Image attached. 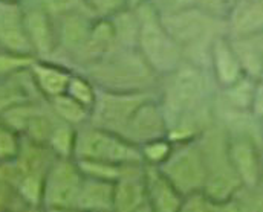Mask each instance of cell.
Listing matches in <instances>:
<instances>
[{
    "label": "cell",
    "instance_id": "cell-27",
    "mask_svg": "<svg viewBox=\"0 0 263 212\" xmlns=\"http://www.w3.org/2000/svg\"><path fill=\"white\" fill-rule=\"evenodd\" d=\"M173 146H175V143L168 138H161V139L144 143L142 146H139L144 165L161 166L170 157Z\"/></svg>",
    "mask_w": 263,
    "mask_h": 212
},
{
    "label": "cell",
    "instance_id": "cell-26",
    "mask_svg": "<svg viewBox=\"0 0 263 212\" xmlns=\"http://www.w3.org/2000/svg\"><path fill=\"white\" fill-rule=\"evenodd\" d=\"M26 205L20 199L3 162H0V209L11 212H20Z\"/></svg>",
    "mask_w": 263,
    "mask_h": 212
},
{
    "label": "cell",
    "instance_id": "cell-11",
    "mask_svg": "<svg viewBox=\"0 0 263 212\" xmlns=\"http://www.w3.org/2000/svg\"><path fill=\"white\" fill-rule=\"evenodd\" d=\"M228 154L242 186L263 183V151L260 136L251 133H228Z\"/></svg>",
    "mask_w": 263,
    "mask_h": 212
},
{
    "label": "cell",
    "instance_id": "cell-12",
    "mask_svg": "<svg viewBox=\"0 0 263 212\" xmlns=\"http://www.w3.org/2000/svg\"><path fill=\"white\" fill-rule=\"evenodd\" d=\"M22 3L25 9L26 32L34 57L37 60H51L57 51L55 18L28 0H22Z\"/></svg>",
    "mask_w": 263,
    "mask_h": 212
},
{
    "label": "cell",
    "instance_id": "cell-10",
    "mask_svg": "<svg viewBox=\"0 0 263 212\" xmlns=\"http://www.w3.org/2000/svg\"><path fill=\"white\" fill-rule=\"evenodd\" d=\"M0 122L14 129L23 139L48 145V141L62 122L45 98L23 102L3 115Z\"/></svg>",
    "mask_w": 263,
    "mask_h": 212
},
{
    "label": "cell",
    "instance_id": "cell-19",
    "mask_svg": "<svg viewBox=\"0 0 263 212\" xmlns=\"http://www.w3.org/2000/svg\"><path fill=\"white\" fill-rule=\"evenodd\" d=\"M228 35L231 38L263 32V0H237L228 12Z\"/></svg>",
    "mask_w": 263,
    "mask_h": 212
},
{
    "label": "cell",
    "instance_id": "cell-24",
    "mask_svg": "<svg viewBox=\"0 0 263 212\" xmlns=\"http://www.w3.org/2000/svg\"><path fill=\"white\" fill-rule=\"evenodd\" d=\"M66 95L78 101L80 104L86 105L87 109H92L98 95L97 86L81 72H73L70 76V81L66 89Z\"/></svg>",
    "mask_w": 263,
    "mask_h": 212
},
{
    "label": "cell",
    "instance_id": "cell-22",
    "mask_svg": "<svg viewBox=\"0 0 263 212\" xmlns=\"http://www.w3.org/2000/svg\"><path fill=\"white\" fill-rule=\"evenodd\" d=\"M256 84V79L245 75L230 87L219 89L216 96V107L231 112H253Z\"/></svg>",
    "mask_w": 263,
    "mask_h": 212
},
{
    "label": "cell",
    "instance_id": "cell-29",
    "mask_svg": "<svg viewBox=\"0 0 263 212\" xmlns=\"http://www.w3.org/2000/svg\"><path fill=\"white\" fill-rule=\"evenodd\" d=\"M78 165L86 177L107 180V182H117L126 168V166L106 163V162H78Z\"/></svg>",
    "mask_w": 263,
    "mask_h": 212
},
{
    "label": "cell",
    "instance_id": "cell-38",
    "mask_svg": "<svg viewBox=\"0 0 263 212\" xmlns=\"http://www.w3.org/2000/svg\"><path fill=\"white\" fill-rule=\"evenodd\" d=\"M20 2H22V0H20Z\"/></svg>",
    "mask_w": 263,
    "mask_h": 212
},
{
    "label": "cell",
    "instance_id": "cell-37",
    "mask_svg": "<svg viewBox=\"0 0 263 212\" xmlns=\"http://www.w3.org/2000/svg\"><path fill=\"white\" fill-rule=\"evenodd\" d=\"M0 212H11V211H5V209H0Z\"/></svg>",
    "mask_w": 263,
    "mask_h": 212
},
{
    "label": "cell",
    "instance_id": "cell-32",
    "mask_svg": "<svg viewBox=\"0 0 263 212\" xmlns=\"http://www.w3.org/2000/svg\"><path fill=\"white\" fill-rule=\"evenodd\" d=\"M84 3L100 18H110L127 9V0H84Z\"/></svg>",
    "mask_w": 263,
    "mask_h": 212
},
{
    "label": "cell",
    "instance_id": "cell-6",
    "mask_svg": "<svg viewBox=\"0 0 263 212\" xmlns=\"http://www.w3.org/2000/svg\"><path fill=\"white\" fill-rule=\"evenodd\" d=\"M73 159L78 162H106L120 166L144 165L139 146L123 136L84 124L77 129Z\"/></svg>",
    "mask_w": 263,
    "mask_h": 212
},
{
    "label": "cell",
    "instance_id": "cell-34",
    "mask_svg": "<svg viewBox=\"0 0 263 212\" xmlns=\"http://www.w3.org/2000/svg\"><path fill=\"white\" fill-rule=\"evenodd\" d=\"M253 115L257 119H263V78L257 81L256 92H254V101H253Z\"/></svg>",
    "mask_w": 263,
    "mask_h": 212
},
{
    "label": "cell",
    "instance_id": "cell-13",
    "mask_svg": "<svg viewBox=\"0 0 263 212\" xmlns=\"http://www.w3.org/2000/svg\"><path fill=\"white\" fill-rule=\"evenodd\" d=\"M167 122L158 96H155L136 109L121 136L136 146H142L147 142L167 138Z\"/></svg>",
    "mask_w": 263,
    "mask_h": 212
},
{
    "label": "cell",
    "instance_id": "cell-14",
    "mask_svg": "<svg viewBox=\"0 0 263 212\" xmlns=\"http://www.w3.org/2000/svg\"><path fill=\"white\" fill-rule=\"evenodd\" d=\"M0 49L34 57L20 0H0Z\"/></svg>",
    "mask_w": 263,
    "mask_h": 212
},
{
    "label": "cell",
    "instance_id": "cell-5",
    "mask_svg": "<svg viewBox=\"0 0 263 212\" xmlns=\"http://www.w3.org/2000/svg\"><path fill=\"white\" fill-rule=\"evenodd\" d=\"M199 141L206 163V180L202 193L211 202L222 206L242 188V182L230 160L228 133L214 121V124L199 136Z\"/></svg>",
    "mask_w": 263,
    "mask_h": 212
},
{
    "label": "cell",
    "instance_id": "cell-15",
    "mask_svg": "<svg viewBox=\"0 0 263 212\" xmlns=\"http://www.w3.org/2000/svg\"><path fill=\"white\" fill-rule=\"evenodd\" d=\"M147 203L153 212H178L185 196L167 179L158 166L144 165Z\"/></svg>",
    "mask_w": 263,
    "mask_h": 212
},
{
    "label": "cell",
    "instance_id": "cell-8",
    "mask_svg": "<svg viewBox=\"0 0 263 212\" xmlns=\"http://www.w3.org/2000/svg\"><path fill=\"white\" fill-rule=\"evenodd\" d=\"M155 96H158V92H110L98 89L89 124L121 136L136 109Z\"/></svg>",
    "mask_w": 263,
    "mask_h": 212
},
{
    "label": "cell",
    "instance_id": "cell-33",
    "mask_svg": "<svg viewBox=\"0 0 263 212\" xmlns=\"http://www.w3.org/2000/svg\"><path fill=\"white\" fill-rule=\"evenodd\" d=\"M178 212H220V206L211 202L203 193L187 196Z\"/></svg>",
    "mask_w": 263,
    "mask_h": 212
},
{
    "label": "cell",
    "instance_id": "cell-7",
    "mask_svg": "<svg viewBox=\"0 0 263 212\" xmlns=\"http://www.w3.org/2000/svg\"><path fill=\"white\" fill-rule=\"evenodd\" d=\"M158 168L185 197L203 191L206 163L199 138L175 143L170 157Z\"/></svg>",
    "mask_w": 263,
    "mask_h": 212
},
{
    "label": "cell",
    "instance_id": "cell-31",
    "mask_svg": "<svg viewBox=\"0 0 263 212\" xmlns=\"http://www.w3.org/2000/svg\"><path fill=\"white\" fill-rule=\"evenodd\" d=\"M35 58L0 49V78L28 69Z\"/></svg>",
    "mask_w": 263,
    "mask_h": 212
},
{
    "label": "cell",
    "instance_id": "cell-20",
    "mask_svg": "<svg viewBox=\"0 0 263 212\" xmlns=\"http://www.w3.org/2000/svg\"><path fill=\"white\" fill-rule=\"evenodd\" d=\"M42 98L31 76L29 68L0 78V119L11 109Z\"/></svg>",
    "mask_w": 263,
    "mask_h": 212
},
{
    "label": "cell",
    "instance_id": "cell-30",
    "mask_svg": "<svg viewBox=\"0 0 263 212\" xmlns=\"http://www.w3.org/2000/svg\"><path fill=\"white\" fill-rule=\"evenodd\" d=\"M23 138L9 125L0 122V162H9L17 157Z\"/></svg>",
    "mask_w": 263,
    "mask_h": 212
},
{
    "label": "cell",
    "instance_id": "cell-28",
    "mask_svg": "<svg viewBox=\"0 0 263 212\" xmlns=\"http://www.w3.org/2000/svg\"><path fill=\"white\" fill-rule=\"evenodd\" d=\"M28 2L40 6L54 18L63 17L67 14H73V12H83V11L90 12L84 0H28Z\"/></svg>",
    "mask_w": 263,
    "mask_h": 212
},
{
    "label": "cell",
    "instance_id": "cell-25",
    "mask_svg": "<svg viewBox=\"0 0 263 212\" xmlns=\"http://www.w3.org/2000/svg\"><path fill=\"white\" fill-rule=\"evenodd\" d=\"M75 136H77L75 127L66 122H60L52 132L48 141V146L57 157H73Z\"/></svg>",
    "mask_w": 263,
    "mask_h": 212
},
{
    "label": "cell",
    "instance_id": "cell-35",
    "mask_svg": "<svg viewBox=\"0 0 263 212\" xmlns=\"http://www.w3.org/2000/svg\"><path fill=\"white\" fill-rule=\"evenodd\" d=\"M148 0H127V8H130V9H135V8H138V6H141V5H144V3H147Z\"/></svg>",
    "mask_w": 263,
    "mask_h": 212
},
{
    "label": "cell",
    "instance_id": "cell-21",
    "mask_svg": "<svg viewBox=\"0 0 263 212\" xmlns=\"http://www.w3.org/2000/svg\"><path fill=\"white\" fill-rule=\"evenodd\" d=\"M114 194L115 182L98 180L84 176L75 208L83 212H112Z\"/></svg>",
    "mask_w": 263,
    "mask_h": 212
},
{
    "label": "cell",
    "instance_id": "cell-17",
    "mask_svg": "<svg viewBox=\"0 0 263 212\" xmlns=\"http://www.w3.org/2000/svg\"><path fill=\"white\" fill-rule=\"evenodd\" d=\"M210 71L219 89L230 87L245 76L230 35L217 38L210 52Z\"/></svg>",
    "mask_w": 263,
    "mask_h": 212
},
{
    "label": "cell",
    "instance_id": "cell-23",
    "mask_svg": "<svg viewBox=\"0 0 263 212\" xmlns=\"http://www.w3.org/2000/svg\"><path fill=\"white\" fill-rule=\"evenodd\" d=\"M49 104L62 122H66L75 129L87 124L90 119V109L80 104L78 101H75L73 98H70L66 93L49 99Z\"/></svg>",
    "mask_w": 263,
    "mask_h": 212
},
{
    "label": "cell",
    "instance_id": "cell-4",
    "mask_svg": "<svg viewBox=\"0 0 263 212\" xmlns=\"http://www.w3.org/2000/svg\"><path fill=\"white\" fill-rule=\"evenodd\" d=\"M135 12L138 17L136 48L139 54L159 78L167 76L185 61L181 48L150 2L135 8Z\"/></svg>",
    "mask_w": 263,
    "mask_h": 212
},
{
    "label": "cell",
    "instance_id": "cell-16",
    "mask_svg": "<svg viewBox=\"0 0 263 212\" xmlns=\"http://www.w3.org/2000/svg\"><path fill=\"white\" fill-rule=\"evenodd\" d=\"M147 205L144 165L126 166L115 182L112 212H139Z\"/></svg>",
    "mask_w": 263,
    "mask_h": 212
},
{
    "label": "cell",
    "instance_id": "cell-1",
    "mask_svg": "<svg viewBox=\"0 0 263 212\" xmlns=\"http://www.w3.org/2000/svg\"><path fill=\"white\" fill-rule=\"evenodd\" d=\"M219 87L211 71L184 61L176 71L161 78L158 101L173 143L193 141L214 124Z\"/></svg>",
    "mask_w": 263,
    "mask_h": 212
},
{
    "label": "cell",
    "instance_id": "cell-18",
    "mask_svg": "<svg viewBox=\"0 0 263 212\" xmlns=\"http://www.w3.org/2000/svg\"><path fill=\"white\" fill-rule=\"evenodd\" d=\"M29 72L40 96L48 101L66 93L67 84L73 73L72 69L60 63L37 58L29 66Z\"/></svg>",
    "mask_w": 263,
    "mask_h": 212
},
{
    "label": "cell",
    "instance_id": "cell-3",
    "mask_svg": "<svg viewBox=\"0 0 263 212\" xmlns=\"http://www.w3.org/2000/svg\"><path fill=\"white\" fill-rule=\"evenodd\" d=\"M84 73L100 90L110 92H158L161 78L147 65L135 46L118 45Z\"/></svg>",
    "mask_w": 263,
    "mask_h": 212
},
{
    "label": "cell",
    "instance_id": "cell-36",
    "mask_svg": "<svg viewBox=\"0 0 263 212\" xmlns=\"http://www.w3.org/2000/svg\"><path fill=\"white\" fill-rule=\"evenodd\" d=\"M260 143H262V151H263V119L260 121Z\"/></svg>",
    "mask_w": 263,
    "mask_h": 212
},
{
    "label": "cell",
    "instance_id": "cell-2",
    "mask_svg": "<svg viewBox=\"0 0 263 212\" xmlns=\"http://www.w3.org/2000/svg\"><path fill=\"white\" fill-rule=\"evenodd\" d=\"M159 15L181 48L184 60L210 69V52L214 41L228 35L227 17L199 8L179 9Z\"/></svg>",
    "mask_w": 263,
    "mask_h": 212
},
{
    "label": "cell",
    "instance_id": "cell-9",
    "mask_svg": "<svg viewBox=\"0 0 263 212\" xmlns=\"http://www.w3.org/2000/svg\"><path fill=\"white\" fill-rule=\"evenodd\" d=\"M84 174L73 157H57L46 173L42 206L48 211L75 208Z\"/></svg>",
    "mask_w": 263,
    "mask_h": 212
}]
</instances>
